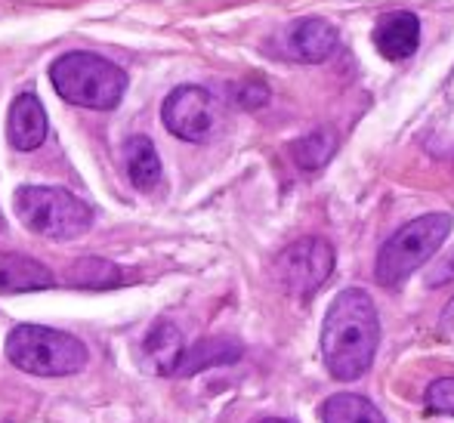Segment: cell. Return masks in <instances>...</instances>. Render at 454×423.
<instances>
[{"label":"cell","instance_id":"1","mask_svg":"<svg viewBox=\"0 0 454 423\" xmlns=\"http://www.w3.org/2000/svg\"><path fill=\"white\" fill-rule=\"evenodd\" d=\"M380 346V318L368 291L347 287L334 297L322 325V358L337 380H359L374 364Z\"/></svg>","mask_w":454,"mask_h":423},{"label":"cell","instance_id":"2","mask_svg":"<svg viewBox=\"0 0 454 423\" xmlns=\"http://www.w3.org/2000/svg\"><path fill=\"white\" fill-rule=\"evenodd\" d=\"M50 84L72 106L108 112L124 99L127 72L99 53L74 50V53H62L50 66Z\"/></svg>","mask_w":454,"mask_h":423},{"label":"cell","instance_id":"3","mask_svg":"<svg viewBox=\"0 0 454 423\" xmlns=\"http://www.w3.org/2000/svg\"><path fill=\"white\" fill-rule=\"evenodd\" d=\"M12 210L28 232L53 241L81 239L93 226V210L78 195L56 185H22L12 195Z\"/></svg>","mask_w":454,"mask_h":423},{"label":"cell","instance_id":"4","mask_svg":"<svg viewBox=\"0 0 454 423\" xmlns=\"http://www.w3.org/2000/svg\"><path fill=\"white\" fill-rule=\"evenodd\" d=\"M6 358L25 374L68 377L84 371L90 352L78 337L66 331L43 328V325H19L6 337Z\"/></svg>","mask_w":454,"mask_h":423},{"label":"cell","instance_id":"5","mask_svg":"<svg viewBox=\"0 0 454 423\" xmlns=\"http://www.w3.org/2000/svg\"><path fill=\"white\" fill-rule=\"evenodd\" d=\"M454 220L449 214H427L405 223L399 232H393L383 241L377 254V281L383 287H399L411 272H418L451 235Z\"/></svg>","mask_w":454,"mask_h":423},{"label":"cell","instance_id":"6","mask_svg":"<svg viewBox=\"0 0 454 423\" xmlns=\"http://www.w3.org/2000/svg\"><path fill=\"white\" fill-rule=\"evenodd\" d=\"M334 272V247L325 239H300L275 260V278L294 297H312Z\"/></svg>","mask_w":454,"mask_h":423},{"label":"cell","instance_id":"7","mask_svg":"<svg viewBox=\"0 0 454 423\" xmlns=\"http://www.w3.org/2000/svg\"><path fill=\"white\" fill-rule=\"evenodd\" d=\"M161 118L174 137L185 139V143H201L210 137L216 121V102L214 96L198 84H183L164 99Z\"/></svg>","mask_w":454,"mask_h":423},{"label":"cell","instance_id":"8","mask_svg":"<svg viewBox=\"0 0 454 423\" xmlns=\"http://www.w3.org/2000/svg\"><path fill=\"white\" fill-rule=\"evenodd\" d=\"M47 112L35 93H19L6 114V137L16 152H35L47 143Z\"/></svg>","mask_w":454,"mask_h":423},{"label":"cell","instance_id":"9","mask_svg":"<svg viewBox=\"0 0 454 423\" xmlns=\"http://www.w3.org/2000/svg\"><path fill=\"white\" fill-rule=\"evenodd\" d=\"M337 43H340V35L328 19H300L287 35V56L306 66H318L334 53Z\"/></svg>","mask_w":454,"mask_h":423},{"label":"cell","instance_id":"10","mask_svg":"<svg viewBox=\"0 0 454 423\" xmlns=\"http://www.w3.org/2000/svg\"><path fill=\"white\" fill-rule=\"evenodd\" d=\"M374 43L377 53L389 62H402L418 50L420 43V19L408 10H395L380 16L374 25Z\"/></svg>","mask_w":454,"mask_h":423},{"label":"cell","instance_id":"11","mask_svg":"<svg viewBox=\"0 0 454 423\" xmlns=\"http://www.w3.org/2000/svg\"><path fill=\"white\" fill-rule=\"evenodd\" d=\"M53 285V272L41 260L25 254H0V294L47 291Z\"/></svg>","mask_w":454,"mask_h":423},{"label":"cell","instance_id":"12","mask_svg":"<svg viewBox=\"0 0 454 423\" xmlns=\"http://www.w3.org/2000/svg\"><path fill=\"white\" fill-rule=\"evenodd\" d=\"M241 358V343L226 337H207L201 343H195L192 349H183L180 362H176V377H192L198 371L216 368V364H232Z\"/></svg>","mask_w":454,"mask_h":423},{"label":"cell","instance_id":"13","mask_svg":"<svg viewBox=\"0 0 454 423\" xmlns=\"http://www.w3.org/2000/svg\"><path fill=\"white\" fill-rule=\"evenodd\" d=\"M143 352L149 358L152 371L155 374H174L176 371V362L183 356V334L174 322H155L145 334V343H143Z\"/></svg>","mask_w":454,"mask_h":423},{"label":"cell","instance_id":"14","mask_svg":"<svg viewBox=\"0 0 454 423\" xmlns=\"http://www.w3.org/2000/svg\"><path fill=\"white\" fill-rule=\"evenodd\" d=\"M127 176L139 192H152L161 185V158H158V149L149 137L127 139Z\"/></svg>","mask_w":454,"mask_h":423},{"label":"cell","instance_id":"15","mask_svg":"<svg viewBox=\"0 0 454 423\" xmlns=\"http://www.w3.org/2000/svg\"><path fill=\"white\" fill-rule=\"evenodd\" d=\"M325 423H387L380 408H374L368 399L356 393H337L322 405Z\"/></svg>","mask_w":454,"mask_h":423},{"label":"cell","instance_id":"16","mask_svg":"<svg viewBox=\"0 0 454 423\" xmlns=\"http://www.w3.org/2000/svg\"><path fill=\"white\" fill-rule=\"evenodd\" d=\"M66 281L72 287H93V291H102V287L121 285V281H124V272H121L112 260H102V256H84V260H78L72 269H68Z\"/></svg>","mask_w":454,"mask_h":423},{"label":"cell","instance_id":"17","mask_svg":"<svg viewBox=\"0 0 454 423\" xmlns=\"http://www.w3.org/2000/svg\"><path fill=\"white\" fill-rule=\"evenodd\" d=\"M334 152H337V137L331 130L306 133V137H300L297 143L291 145L294 164H297L300 170H306V173L322 170L325 164L334 158Z\"/></svg>","mask_w":454,"mask_h":423},{"label":"cell","instance_id":"18","mask_svg":"<svg viewBox=\"0 0 454 423\" xmlns=\"http://www.w3.org/2000/svg\"><path fill=\"white\" fill-rule=\"evenodd\" d=\"M427 408L433 414L454 418V377H442V380H433L427 387Z\"/></svg>","mask_w":454,"mask_h":423},{"label":"cell","instance_id":"19","mask_svg":"<svg viewBox=\"0 0 454 423\" xmlns=\"http://www.w3.org/2000/svg\"><path fill=\"white\" fill-rule=\"evenodd\" d=\"M235 102H239L241 108H260L270 102V87L260 84V81H247V84H241L235 90Z\"/></svg>","mask_w":454,"mask_h":423},{"label":"cell","instance_id":"20","mask_svg":"<svg viewBox=\"0 0 454 423\" xmlns=\"http://www.w3.org/2000/svg\"><path fill=\"white\" fill-rule=\"evenodd\" d=\"M263 423H287V420H275V418H270V420H263Z\"/></svg>","mask_w":454,"mask_h":423},{"label":"cell","instance_id":"21","mask_svg":"<svg viewBox=\"0 0 454 423\" xmlns=\"http://www.w3.org/2000/svg\"><path fill=\"white\" fill-rule=\"evenodd\" d=\"M0 232H4V220H0Z\"/></svg>","mask_w":454,"mask_h":423}]
</instances>
